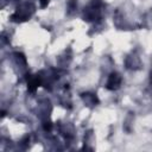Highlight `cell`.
Segmentation results:
<instances>
[{"label":"cell","instance_id":"obj_1","mask_svg":"<svg viewBox=\"0 0 152 152\" xmlns=\"http://www.w3.org/2000/svg\"><path fill=\"white\" fill-rule=\"evenodd\" d=\"M120 83H121V78L120 76L116 74V72H113L109 75L108 77V81L106 83V88L108 90H116L119 87H120Z\"/></svg>","mask_w":152,"mask_h":152},{"label":"cell","instance_id":"obj_2","mask_svg":"<svg viewBox=\"0 0 152 152\" xmlns=\"http://www.w3.org/2000/svg\"><path fill=\"white\" fill-rule=\"evenodd\" d=\"M42 84V78L40 76L38 75H34V76H28L27 78V89L28 91L31 93H34L37 90V88Z\"/></svg>","mask_w":152,"mask_h":152},{"label":"cell","instance_id":"obj_3","mask_svg":"<svg viewBox=\"0 0 152 152\" xmlns=\"http://www.w3.org/2000/svg\"><path fill=\"white\" fill-rule=\"evenodd\" d=\"M44 129H45V131H51V124H50V122H46V124L44 125Z\"/></svg>","mask_w":152,"mask_h":152}]
</instances>
